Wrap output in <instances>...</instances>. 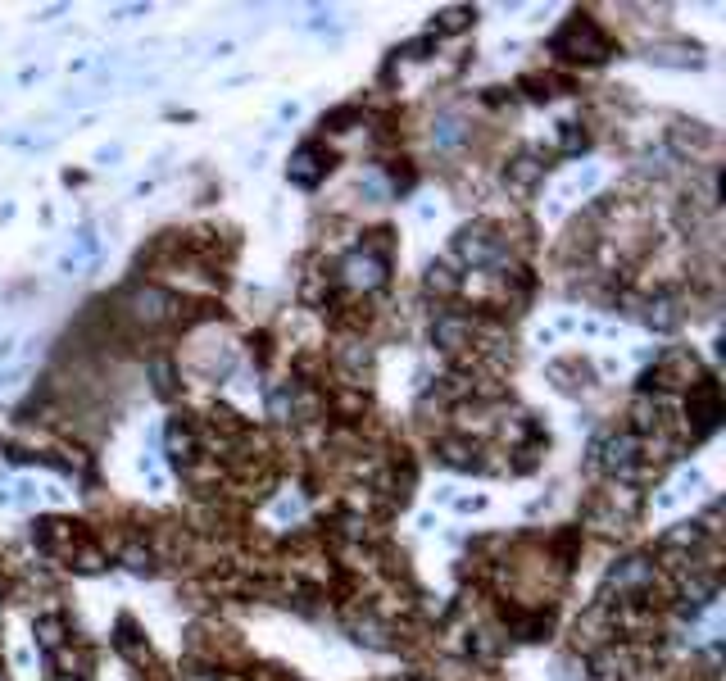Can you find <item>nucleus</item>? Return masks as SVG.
Instances as JSON below:
<instances>
[{"label":"nucleus","mask_w":726,"mask_h":681,"mask_svg":"<svg viewBox=\"0 0 726 681\" xmlns=\"http://www.w3.org/2000/svg\"><path fill=\"white\" fill-rule=\"evenodd\" d=\"M336 277H341V287L359 291V296H368V291L386 287V259L377 255V250H350V255L341 259V268H336Z\"/></svg>","instance_id":"1"},{"label":"nucleus","mask_w":726,"mask_h":681,"mask_svg":"<svg viewBox=\"0 0 726 681\" xmlns=\"http://www.w3.org/2000/svg\"><path fill=\"white\" fill-rule=\"evenodd\" d=\"M554 50H559V55H572V60H609V37H604L590 19H572L568 28L554 37Z\"/></svg>","instance_id":"2"},{"label":"nucleus","mask_w":726,"mask_h":681,"mask_svg":"<svg viewBox=\"0 0 726 681\" xmlns=\"http://www.w3.org/2000/svg\"><path fill=\"white\" fill-rule=\"evenodd\" d=\"M327 168H332V159H327L323 150H318V146H300V150H295V159H291V182H295V187H314Z\"/></svg>","instance_id":"3"},{"label":"nucleus","mask_w":726,"mask_h":681,"mask_svg":"<svg viewBox=\"0 0 726 681\" xmlns=\"http://www.w3.org/2000/svg\"><path fill=\"white\" fill-rule=\"evenodd\" d=\"M432 141L441 150H450V146H463L468 141V128H463V119L459 114H445V119H436V128H432Z\"/></svg>","instance_id":"4"},{"label":"nucleus","mask_w":726,"mask_h":681,"mask_svg":"<svg viewBox=\"0 0 726 681\" xmlns=\"http://www.w3.org/2000/svg\"><path fill=\"white\" fill-rule=\"evenodd\" d=\"M37 641H41V650L46 654L64 650V622L59 618H37Z\"/></svg>","instance_id":"5"},{"label":"nucleus","mask_w":726,"mask_h":681,"mask_svg":"<svg viewBox=\"0 0 726 681\" xmlns=\"http://www.w3.org/2000/svg\"><path fill=\"white\" fill-rule=\"evenodd\" d=\"M468 19H472L468 10H445L441 23H432V32H459V28H468Z\"/></svg>","instance_id":"6"}]
</instances>
